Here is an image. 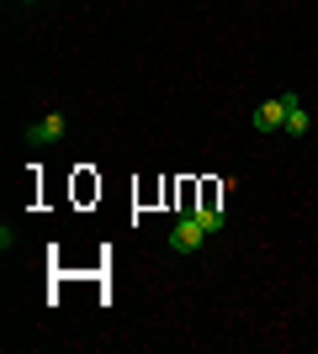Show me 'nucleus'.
<instances>
[{"instance_id": "obj_2", "label": "nucleus", "mask_w": 318, "mask_h": 354, "mask_svg": "<svg viewBox=\"0 0 318 354\" xmlns=\"http://www.w3.org/2000/svg\"><path fill=\"white\" fill-rule=\"evenodd\" d=\"M202 238H207L202 217H181L175 227H170V249H175V254H191V249H202Z\"/></svg>"}, {"instance_id": "obj_5", "label": "nucleus", "mask_w": 318, "mask_h": 354, "mask_svg": "<svg viewBox=\"0 0 318 354\" xmlns=\"http://www.w3.org/2000/svg\"><path fill=\"white\" fill-rule=\"evenodd\" d=\"M202 217V227H207V233H223V212H197Z\"/></svg>"}, {"instance_id": "obj_1", "label": "nucleus", "mask_w": 318, "mask_h": 354, "mask_svg": "<svg viewBox=\"0 0 318 354\" xmlns=\"http://www.w3.org/2000/svg\"><path fill=\"white\" fill-rule=\"evenodd\" d=\"M64 133H69V117H64V111H48V117H37L27 127V143L32 148H48V143H59Z\"/></svg>"}, {"instance_id": "obj_3", "label": "nucleus", "mask_w": 318, "mask_h": 354, "mask_svg": "<svg viewBox=\"0 0 318 354\" xmlns=\"http://www.w3.org/2000/svg\"><path fill=\"white\" fill-rule=\"evenodd\" d=\"M255 127H260V133H281V127H287V95L260 101V106H255Z\"/></svg>"}, {"instance_id": "obj_4", "label": "nucleus", "mask_w": 318, "mask_h": 354, "mask_svg": "<svg viewBox=\"0 0 318 354\" xmlns=\"http://www.w3.org/2000/svg\"><path fill=\"white\" fill-rule=\"evenodd\" d=\"M281 95H287V127H281V133H287V138H308V106H303V95H297V90H281Z\"/></svg>"}]
</instances>
